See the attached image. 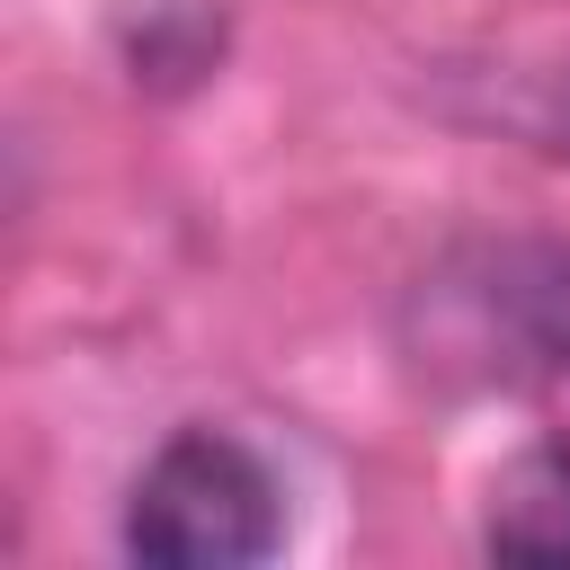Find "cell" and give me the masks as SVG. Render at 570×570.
Masks as SVG:
<instances>
[{
  "label": "cell",
  "instance_id": "obj_1",
  "mask_svg": "<svg viewBox=\"0 0 570 570\" xmlns=\"http://www.w3.org/2000/svg\"><path fill=\"white\" fill-rule=\"evenodd\" d=\"M276 543H285V499L267 463L223 428L169 436L125 499V552L151 570H249Z\"/></svg>",
  "mask_w": 570,
  "mask_h": 570
},
{
  "label": "cell",
  "instance_id": "obj_3",
  "mask_svg": "<svg viewBox=\"0 0 570 570\" xmlns=\"http://www.w3.org/2000/svg\"><path fill=\"white\" fill-rule=\"evenodd\" d=\"M481 543H490L499 561H525V570H570V436L525 445V454L490 481Z\"/></svg>",
  "mask_w": 570,
  "mask_h": 570
},
{
  "label": "cell",
  "instance_id": "obj_2",
  "mask_svg": "<svg viewBox=\"0 0 570 570\" xmlns=\"http://www.w3.org/2000/svg\"><path fill=\"white\" fill-rule=\"evenodd\" d=\"M463 347L499 374H570V249H490L481 285H454Z\"/></svg>",
  "mask_w": 570,
  "mask_h": 570
}]
</instances>
